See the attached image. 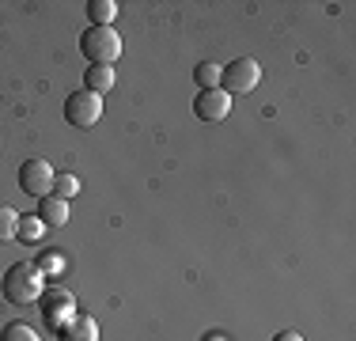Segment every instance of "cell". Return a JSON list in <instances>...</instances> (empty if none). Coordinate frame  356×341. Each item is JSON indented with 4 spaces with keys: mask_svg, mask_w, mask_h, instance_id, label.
Segmentation results:
<instances>
[{
    "mask_svg": "<svg viewBox=\"0 0 356 341\" xmlns=\"http://www.w3.org/2000/svg\"><path fill=\"white\" fill-rule=\"evenodd\" d=\"M0 288H4L8 303L27 307V303H38L42 288H46V277H42V269L35 266V262H15V266H8Z\"/></svg>",
    "mask_w": 356,
    "mask_h": 341,
    "instance_id": "6da1fadb",
    "label": "cell"
},
{
    "mask_svg": "<svg viewBox=\"0 0 356 341\" xmlns=\"http://www.w3.org/2000/svg\"><path fill=\"white\" fill-rule=\"evenodd\" d=\"M80 54L88 57V65H110L122 57V34L114 27H88L80 38Z\"/></svg>",
    "mask_w": 356,
    "mask_h": 341,
    "instance_id": "7a4b0ae2",
    "label": "cell"
},
{
    "mask_svg": "<svg viewBox=\"0 0 356 341\" xmlns=\"http://www.w3.org/2000/svg\"><path fill=\"white\" fill-rule=\"evenodd\" d=\"M38 311H42V319H46V326L57 334V330L76 315V296L61 285H46L42 296H38Z\"/></svg>",
    "mask_w": 356,
    "mask_h": 341,
    "instance_id": "3957f363",
    "label": "cell"
},
{
    "mask_svg": "<svg viewBox=\"0 0 356 341\" xmlns=\"http://www.w3.org/2000/svg\"><path fill=\"white\" fill-rule=\"evenodd\" d=\"M258 80H261V65L254 57H235L232 65L220 68V88L227 95H247V91L258 88Z\"/></svg>",
    "mask_w": 356,
    "mask_h": 341,
    "instance_id": "277c9868",
    "label": "cell"
},
{
    "mask_svg": "<svg viewBox=\"0 0 356 341\" xmlns=\"http://www.w3.org/2000/svg\"><path fill=\"white\" fill-rule=\"evenodd\" d=\"M99 118H103V95L80 88V91H72V95L65 99V122H69L72 129H91Z\"/></svg>",
    "mask_w": 356,
    "mask_h": 341,
    "instance_id": "5b68a950",
    "label": "cell"
},
{
    "mask_svg": "<svg viewBox=\"0 0 356 341\" xmlns=\"http://www.w3.org/2000/svg\"><path fill=\"white\" fill-rule=\"evenodd\" d=\"M54 178L57 170L49 167V159H27L19 167V190L27 198H46V193H54Z\"/></svg>",
    "mask_w": 356,
    "mask_h": 341,
    "instance_id": "8992f818",
    "label": "cell"
},
{
    "mask_svg": "<svg viewBox=\"0 0 356 341\" xmlns=\"http://www.w3.org/2000/svg\"><path fill=\"white\" fill-rule=\"evenodd\" d=\"M193 114H197L201 122H224V118L232 114V95H227L224 88L197 91V99H193Z\"/></svg>",
    "mask_w": 356,
    "mask_h": 341,
    "instance_id": "52a82bcc",
    "label": "cell"
},
{
    "mask_svg": "<svg viewBox=\"0 0 356 341\" xmlns=\"http://www.w3.org/2000/svg\"><path fill=\"white\" fill-rule=\"evenodd\" d=\"M35 216L46 228H65V224H69V201H61L57 193H46V198H38Z\"/></svg>",
    "mask_w": 356,
    "mask_h": 341,
    "instance_id": "ba28073f",
    "label": "cell"
},
{
    "mask_svg": "<svg viewBox=\"0 0 356 341\" xmlns=\"http://www.w3.org/2000/svg\"><path fill=\"white\" fill-rule=\"evenodd\" d=\"M61 341H99V322L91 315H72L61 330H57Z\"/></svg>",
    "mask_w": 356,
    "mask_h": 341,
    "instance_id": "9c48e42d",
    "label": "cell"
},
{
    "mask_svg": "<svg viewBox=\"0 0 356 341\" xmlns=\"http://www.w3.org/2000/svg\"><path fill=\"white\" fill-rule=\"evenodd\" d=\"M83 88L95 91V95H106L114 88V68L110 65H88L83 68Z\"/></svg>",
    "mask_w": 356,
    "mask_h": 341,
    "instance_id": "30bf717a",
    "label": "cell"
},
{
    "mask_svg": "<svg viewBox=\"0 0 356 341\" xmlns=\"http://www.w3.org/2000/svg\"><path fill=\"white\" fill-rule=\"evenodd\" d=\"M114 15H118V4H114V0H88V19H91V27H110V23H114Z\"/></svg>",
    "mask_w": 356,
    "mask_h": 341,
    "instance_id": "8fae6325",
    "label": "cell"
},
{
    "mask_svg": "<svg viewBox=\"0 0 356 341\" xmlns=\"http://www.w3.org/2000/svg\"><path fill=\"white\" fill-rule=\"evenodd\" d=\"M220 68H224V65H216V61H201L197 68H193V80H197L201 91L220 88Z\"/></svg>",
    "mask_w": 356,
    "mask_h": 341,
    "instance_id": "7c38bea8",
    "label": "cell"
},
{
    "mask_svg": "<svg viewBox=\"0 0 356 341\" xmlns=\"http://www.w3.org/2000/svg\"><path fill=\"white\" fill-rule=\"evenodd\" d=\"M42 232H46V224H42V220L38 216H31V212H27V216H19V228H15V239H23V243H38V239H42Z\"/></svg>",
    "mask_w": 356,
    "mask_h": 341,
    "instance_id": "4fadbf2b",
    "label": "cell"
},
{
    "mask_svg": "<svg viewBox=\"0 0 356 341\" xmlns=\"http://www.w3.org/2000/svg\"><path fill=\"white\" fill-rule=\"evenodd\" d=\"M54 193H57L61 201L76 198V193H80V175H72V170H61V175L54 178Z\"/></svg>",
    "mask_w": 356,
    "mask_h": 341,
    "instance_id": "5bb4252c",
    "label": "cell"
},
{
    "mask_svg": "<svg viewBox=\"0 0 356 341\" xmlns=\"http://www.w3.org/2000/svg\"><path fill=\"white\" fill-rule=\"evenodd\" d=\"M15 228H19V212H15L12 205H4V201H0V243L15 239Z\"/></svg>",
    "mask_w": 356,
    "mask_h": 341,
    "instance_id": "9a60e30c",
    "label": "cell"
},
{
    "mask_svg": "<svg viewBox=\"0 0 356 341\" xmlns=\"http://www.w3.org/2000/svg\"><path fill=\"white\" fill-rule=\"evenodd\" d=\"M0 341H38V330L27 326V322H8L0 330Z\"/></svg>",
    "mask_w": 356,
    "mask_h": 341,
    "instance_id": "2e32d148",
    "label": "cell"
},
{
    "mask_svg": "<svg viewBox=\"0 0 356 341\" xmlns=\"http://www.w3.org/2000/svg\"><path fill=\"white\" fill-rule=\"evenodd\" d=\"M35 266L42 269V277H46V273H57V269H61V254H57V251H46V254L35 262Z\"/></svg>",
    "mask_w": 356,
    "mask_h": 341,
    "instance_id": "e0dca14e",
    "label": "cell"
},
{
    "mask_svg": "<svg viewBox=\"0 0 356 341\" xmlns=\"http://www.w3.org/2000/svg\"><path fill=\"white\" fill-rule=\"evenodd\" d=\"M273 341H303V334H296V330H281Z\"/></svg>",
    "mask_w": 356,
    "mask_h": 341,
    "instance_id": "ac0fdd59",
    "label": "cell"
},
{
    "mask_svg": "<svg viewBox=\"0 0 356 341\" xmlns=\"http://www.w3.org/2000/svg\"><path fill=\"white\" fill-rule=\"evenodd\" d=\"M201 341H227V338H224V334H205Z\"/></svg>",
    "mask_w": 356,
    "mask_h": 341,
    "instance_id": "d6986e66",
    "label": "cell"
}]
</instances>
